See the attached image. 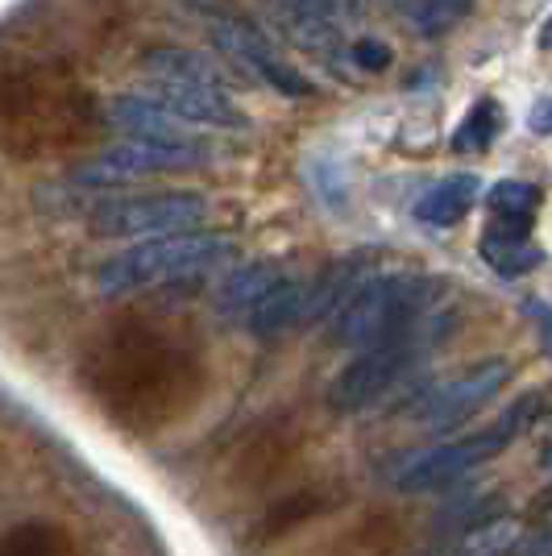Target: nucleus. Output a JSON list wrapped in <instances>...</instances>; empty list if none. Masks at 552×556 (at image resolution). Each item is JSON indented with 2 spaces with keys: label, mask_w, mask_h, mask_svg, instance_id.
Returning <instances> with one entry per match:
<instances>
[{
  "label": "nucleus",
  "mask_w": 552,
  "mask_h": 556,
  "mask_svg": "<svg viewBox=\"0 0 552 556\" xmlns=\"http://www.w3.org/2000/svg\"><path fill=\"white\" fill-rule=\"evenodd\" d=\"M79 382L104 416L150 437L204 391V345L171 312H116L79 353Z\"/></svg>",
  "instance_id": "f257e3e1"
},
{
  "label": "nucleus",
  "mask_w": 552,
  "mask_h": 556,
  "mask_svg": "<svg viewBox=\"0 0 552 556\" xmlns=\"http://www.w3.org/2000/svg\"><path fill=\"white\" fill-rule=\"evenodd\" d=\"M109 125V104L63 63L0 50V154L42 163L92 146Z\"/></svg>",
  "instance_id": "f03ea898"
},
{
  "label": "nucleus",
  "mask_w": 552,
  "mask_h": 556,
  "mask_svg": "<svg viewBox=\"0 0 552 556\" xmlns=\"http://www.w3.org/2000/svg\"><path fill=\"white\" fill-rule=\"evenodd\" d=\"M237 257V241L225 232H171V237H150V241H134L129 250L104 257L96 266V291L121 300L134 291H154V287H171V282H191V278L212 275L216 266H225Z\"/></svg>",
  "instance_id": "7ed1b4c3"
},
{
  "label": "nucleus",
  "mask_w": 552,
  "mask_h": 556,
  "mask_svg": "<svg viewBox=\"0 0 552 556\" xmlns=\"http://www.w3.org/2000/svg\"><path fill=\"white\" fill-rule=\"evenodd\" d=\"M440 291H444V282L428 275L366 278V282L337 307L328 341L341 349H357V353L382 345V341L399 337L403 328H412L415 320H424V316L437 307Z\"/></svg>",
  "instance_id": "20e7f679"
},
{
  "label": "nucleus",
  "mask_w": 552,
  "mask_h": 556,
  "mask_svg": "<svg viewBox=\"0 0 552 556\" xmlns=\"http://www.w3.org/2000/svg\"><path fill=\"white\" fill-rule=\"evenodd\" d=\"M449 325H453V320L432 307L424 320H415L412 328H403L399 337H391V341H382V345H374V349H362L346 370L333 378V387H328V407L341 412V416L374 407L382 394H391L394 387L415 370L419 357H428V349L449 332Z\"/></svg>",
  "instance_id": "39448f33"
},
{
  "label": "nucleus",
  "mask_w": 552,
  "mask_h": 556,
  "mask_svg": "<svg viewBox=\"0 0 552 556\" xmlns=\"http://www.w3.org/2000/svg\"><path fill=\"white\" fill-rule=\"evenodd\" d=\"M536 416H540V394H524L515 407H506L503 416L494 419L490 428H482V432H469V437H457V441L432 444V448L407 457V462L391 473L394 490H403V494H428V490L453 486L457 478L474 473L478 465L494 462L515 437H524Z\"/></svg>",
  "instance_id": "423d86ee"
},
{
  "label": "nucleus",
  "mask_w": 552,
  "mask_h": 556,
  "mask_svg": "<svg viewBox=\"0 0 552 556\" xmlns=\"http://www.w3.org/2000/svg\"><path fill=\"white\" fill-rule=\"evenodd\" d=\"M208 200L200 191H116L100 195L88 208L92 237H121V241H150L171 232L204 229Z\"/></svg>",
  "instance_id": "0eeeda50"
},
{
  "label": "nucleus",
  "mask_w": 552,
  "mask_h": 556,
  "mask_svg": "<svg viewBox=\"0 0 552 556\" xmlns=\"http://www.w3.org/2000/svg\"><path fill=\"white\" fill-rule=\"evenodd\" d=\"M184 4L208 25V38L216 42L221 54H229L233 63H241V67L250 71V75H258L262 84H271L275 92L291 96V100H303V96L316 92V84H312L300 67L283 63L275 42H271L241 9H233L229 0H184Z\"/></svg>",
  "instance_id": "6e6552de"
},
{
  "label": "nucleus",
  "mask_w": 552,
  "mask_h": 556,
  "mask_svg": "<svg viewBox=\"0 0 552 556\" xmlns=\"http://www.w3.org/2000/svg\"><path fill=\"white\" fill-rule=\"evenodd\" d=\"M506 382H511V362L506 357H486V362H474L469 370H461L457 378L428 387L407 407V416L415 424H424L428 432H457L461 424L478 416L486 399H494Z\"/></svg>",
  "instance_id": "1a4fd4ad"
},
{
  "label": "nucleus",
  "mask_w": 552,
  "mask_h": 556,
  "mask_svg": "<svg viewBox=\"0 0 552 556\" xmlns=\"http://www.w3.org/2000/svg\"><path fill=\"white\" fill-rule=\"evenodd\" d=\"M204 154H184V150H162V146H146V141H116L100 159L75 166L71 184L88 187V191H104L113 195V187L141 184L150 175H171V170H196L204 166Z\"/></svg>",
  "instance_id": "9d476101"
},
{
  "label": "nucleus",
  "mask_w": 552,
  "mask_h": 556,
  "mask_svg": "<svg viewBox=\"0 0 552 556\" xmlns=\"http://www.w3.org/2000/svg\"><path fill=\"white\" fill-rule=\"evenodd\" d=\"M109 125L121 129L129 141H146V146H162V150H184V154L212 159V146L200 141L196 134H187L191 125H184L179 116H171L146 92H129L109 100Z\"/></svg>",
  "instance_id": "9b49d317"
},
{
  "label": "nucleus",
  "mask_w": 552,
  "mask_h": 556,
  "mask_svg": "<svg viewBox=\"0 0 552 556\" xmlns=\"http://www.w3.org/2000/svg\"><path fill=\"white\" fill-rule=\"evenodd\" d=\"M146 96L162 104L171 116H179L184 125H204V129H246L250 125V116L241 113L233 104V96L221 88H191V84L159 79V88Z\"/></svg>",
  "instance_id": "f8f14e48"
},
{
  "label": "nucleus",
  "mask_w": 552,
  "mask_h": 556,
  "mask_svg": "<svg viewBox=\"0 0 552 556\" xmlns=\"http://www.w3.org/2000/svg\"><path fill=\"white\" fill-rule=\"evenodd\" d=\"M283 278H287V266H283V262H275V257H258V262L237 266V270L216 287L212 303H216V312H221L225 320H241V325H246L253 307L266 300Z\"/></svg>",
  "instance_id": "ddd939ff"
},
{
  "label": "nucleus",
  "mask_w": 552,
  "mask_h": 556,
  "mask_svg": "<svg viewBox=\"0 0 552 556\" xmlns=\"http://www.w3.org/2000/svg\"><path fill=\"white\" fill-rule=\"evenodd\" d=\"M141 67L154 79H171V84H191V88H221L229 92L233 75L216 59H208L191 47H150L141 54Z\"/></svg>",
  "instance_id": "4468645a"
},
{
  "label": "nucleus",
  "mask_w": 552,
  "mask_h": 556,
  "mask_svg": "<svg viewBox=\"0 0 552 556\" xmlns=\"http://www.w3.org/2000/svg\"><path fill=\"white\" fill-rule=\"evenodd\" d=\"M524 544V523L515 515H494L486 523H474L465 532H453L444 544L419 556H511Z\"/></svg>",
  "instance_id": "2eb2a0df"
},
{
  "label": "nucleus",
  "mask_w": 552,
  "mask_h": 556,
  "mask_svg": "<svg viewBox=\"0 0 552 556\" xmlns=\"http://www.w3.org/2000/svg\"><path fill=\"white\" fill-rule=\"evenodd\" d=\"M308 287L312 282H300V278L287 275L266 300L253 307L246 328H250L253 337L271 341V337H283V332H291L296 325H303V316H308Z\"/></svg>",
  "instance_id": "dca6fc26"
},
{
  "label": "nucleus",
  "mask_w": 552,
  "mask_h": 556,
  "mask_svg": "<svg viewBox=\"0 0 552 556\" xmlns=\"http://www.w3.org/2000/svg\"><path fill=\"white\" fill-rule=\"evenodd\" d=\"M366 282V257H346V262H333L312 287H308V316L303 325H316L324 316H337V307Z\"/></svg>",
  "instance_id": "f3484780"
},
{
  "label": "nucleus",
  "mask_w": 552,
  "mask_h": 556,
  "mask_svg": "<svg viewBox=\"0 0 552 556\" xmlns=\"http://www.w3.org/2000/svg\"><path fill=\"white\" fill-rule=\"evenodd\" d=\"M478 191H482V184H478L474 175H449V179H440L432 191H424V195H419L415 216H419L424 225L449 229V225H457L461 216L474 208Z\"/></svg>",
  "instance_id": "a211bd4d"
},
{
  "label": "nucleus",
  "mask_w": 552,
  "mask_h": 556,
  "mask_svg": "<svg viewBox=\"0 0 552 556\" xmlns=\"http://www.w3.org/2000/svg\"><path fill=\"white\" fill-rule=\"evenodd\" d=\"M478 254L486 257V266H494L503 278L528 275L544 262V250L531 241V237H499V232H486L478 241Z\"/></svg>",
  "instance_id": "6ab92c4d"
},
{
  "label": "nucleus",
  "mask_w": 552,
  "mask_h": 556,
  "mask_svg": "<svg viewBox=\"0 0 552 556\" xmlns=\"http://www.w3.org/2000/svg\"><path fill=\"white\" fill-rule=\"evenodd\" d=\"M0 556H75V548L54 523H22L0 540Z\"/></svg>",
  "instance_id": "aec40b11"
},
{
  "label": "nucleus",
  "mask_w": 552,
  "mask_h": 556,
  "mask_svg": "<svg viewBox=\"0 0 552 556\" xmlns=\"http://www.w3.org/2000/svg\"><path fill=\"white\" fill-rule=\"evenodd\" d=\"M486 208L499 220H531L540 208V187L519 184V179H503L486 191Z\"/></svg>",
  "instance_id": "412c9836"
},
{
  "label": "nucleus",
  "mask_w": 552,
  "mask_h": 556,
  "mask_svg": "<svg viewBox=\"0 0 552 556\" xmlns=\"http://www.w3.org/2000/svg\"><path fill=\"white\" fill-rule=\"evenodd\" d=\"M494 129H499V109L490 104V100H478L465 121L457 125V134H453V150L457 154H474V150H486L490 141H494Z\"/></svg>",
  "instance_id": "4be33fe9"
},
{
  "label": "nucleus",
  "mask_w": 552,
  "mask_h": 556,
  "mask_svg": "<svg viewBox=\"0 0 552 556\" xmlns=\"http://www.w3.org/2000/svg\"><path fill=\"white\" fill-rule=\"evenodd\" d=\"M469 9H474V0H419L412 13V25L424 38H440V34L453 29Z\"/></svg>",
  "instance_id": "5701e85b"
},
{
  "label": "nucleus",
  "mask_w": 552,
  "mask_h": 556,
  "mask_svg": "<svg viewBox=\"0 0 552 556\" xmlns=\"http://www.w3.org/2000/svg\"><path fill=\"white\" fill-rule=\"evenodd\" d=\"M283 4L303 13V17H316L324 25H341L362 17V0H283Z\"/></svg>",
  "instance_id": "b1692460"
},
{
  "label": "nucleus",
  "mask_w": 552,
  "mask_h": 556,
  "mask_svg": "<svg viewBox=\"0 0 552 556\" xmlns=\"http://www.w3.org/2000/svg\"><path fill=\"white\" fill-rule=\"evenodd\" d=\"M349 63L362 71H387L391 67V47L378 42V38H357V42L349 47Z\"/></svg>",
  "instance_id": "393cba45"
},
{
  "label": "nucleus",
  "mask_w": 552,
  "mask_h": 556,
  "mask_svg": "<svg viewBox=\"0 0 552 556\" xmlns=\"http://www.w3.org/2000/svg\"><path fill=\"white\" fill-rule=\"evenodd\" d=\"M524 316L531 320V328H536V337H540V349L552 357V307L540 300H524Z\"/></svg>",
  "instance_id": "a878e982"
},
{
  "label": "nucleus",
  "mask_w": 552,
  "mask_h": 556,
  "mask_svg": "<svg viewBox=\"0 0 552 556\" xmlns=\"http://www.w3.org/2000/svg\"><path fill=\"white\" fill-rule=\"evenodd\" d=\"M515 556H552V519L544 528H536L531 535H524V544L515 548Z\"/></svg>",
  "instance_id": "bb28decb"
},
{
  "label": "nucleus",
  "mask_w": 552,
  "mask_h": 556,
  "mask_svg": "<svg viewBox=\"0 0 552 556\" xmlns=\"http://www.w3.org/2000/svg\"><path fill=\"white\" fill-rule=\"evenodd\" d=\"M528 129L531 134H540V138H549L552 134V96H544V100H536V104H531Z\"/></svg>",
  "instance_id": "cd10ccee"
},
{
  "label": "nucleus",
  "mask_w": 552,
  "mask_h": 556,
  "mask_svg": "<svg viewBox=\"0 0 552 556\" xmlns=\"http://www.w3.org/2000/svg\"><path fill=\"white\" fill-rule=\"evenodd\" d=\"M540 47H549V50H552V17L544 22V34H540Z\"/></svg>",
  "instance_id": "c85d7f7f"
},
{
  "label": "nucleus",
  "mask_w": 552,
  "mask_h": 556,
  "mask_svg": "<svg viewBox=\"0 0 552 556\" xmlns=\"http://www.w3.org/2000/svg\"><path fill=\"white\" fill-rule=\"evenodd\" d=\"M394 4H399V9H403V13L412 17V13H415V4H419V0H394Z\"/></svg>",
  "instance_id": "c756f323"
},
{
  "label": "nucleus",
  "mask_w": 552,
  "mask_h": 556,
  "mask_svg": "<svg viewBox=\"0 0 552 556\" xmlns=\"http://www.w3.org/2000/svg\"><path fill=\"white\" fill-rule=\"evenodd\" d=\"M544 469H552V448L544 453Z\"/></svg>",
  "instance_id": "7c9ffc66"
}]
</instances>
